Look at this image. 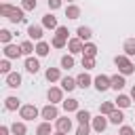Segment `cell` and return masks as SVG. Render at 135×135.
Masks as SVG:
<instances>
[{"label":"cell","instance_id":"5bb4252c","mask_svg":"<svg viewBox=\"0 0 135 135\" xmlns=\"http://www.w3.org/2000/svg\"><path fill=\"white\" fill-rule=\"evenodd\" d=\"M42 25H44L46 30H57V27H59V23H57V17H55L53 13H46V15H42Z\"/></svg>","mask_w":135,"mask_h":135},{"label":"cell","instance_id":"d6986e66","mask_svg":"<svg viewBox=\"0 0 135 135\" xmlns=\"http://www.w3.org/2000/svg\"><path fill=\"white\" fill-rule=\"evenodd\" d=\"M76 36H78L82 42H89V40L93 38V30H91V27H86V25H80V27L76 30Z\"/></svg>","mask_w":135,"mask_h":135},{"label":"cell","instance_id":"4316f807","mask_svg":"<svg viewBox=\"0 0 135 135\" xmlns=\"http://www.w3.org/2000/svg\"><path fill=\"white\" fill-rule=\"evenodd\" d=\"M36 135H53V129H51V122L49 120H42L38 127H36Z\"/></svg>","mask_w":135,"mask_h":135},{"label":"cell","instance_id":"1f68e13d","mask_svg":"<svg viewBox=\"0 0 135 135\" xmlns=\"http://www.w3.org/2000/svg\"><path fill=\"white\" fill-rule=\"evenodd\" d=\"M21 51H23L25 57H30L32 53H36V46L32 44V40H23V42H21Z\"/></svg>","mask_w":135,"mask_h":135},{"label":"cell","instance_id":"7bdbcfd3","mask_svg":"<svg viewBox=\"0 0 135 135\" xmlns=\"http://www.w3.org/2000/svg\"><path fill=\"white\" fill-rule=\"evenodd\" d=\"M11 133H13V131H11L8 124H2V127H0V135H11Z\"/></svg>","mask_w":135,"mask_h":135},{"label":"cell","instance_id":"44dd1931","mask_svg":"<svg viewBox=\"0 0 135 135\" xmlns=\"http://www.w3.org/2000/svg\"><path fill=\"white\" fill-rule=\"evenodd\" d=\"M19 108H21V101H19L17 97L8 95V97L4 99V110H8V112H15V110H19Z\"/></svg>","mask_w":135,"mask_h":135},{"label":"cell","instance_id":"52a82bcc","mask_svg":"<svg viewBox=\"0 0 135 135\" xmlns=\"http://www.w3.org/2000/svg\"><path fill=\"white\" fill-rule=\"evenodd\" d=\"M108 124H110V120H108L103 114H99V116H95V118L91 120V127H93L95 133H103V131L108 129Z\"/></svg>","mask_w":135,"mask_h":135},{"label":"cell","instance_id":"2e32d148","mask_svg":"<svg viewBox=\"0 0 135 135\" xmlns=\"http://www.w3.org/2000/svg\"><path fill=\"white\" fill-rule=\"evenodd\" d=\"M124 84H127V78H124V74H114L112 76V89L118 93V91H122L124 89Z\"/></svg>","mask_w":135,"mask_h":135},{"label":"cell","instance_id":"ba28073f","mask_svg":"<svg viewBox=\"0 0 135 135\" xmlns=\"http://www.w3.org/2000/svg\"><path fill=\"white\" fill-rule=\"evenodd\" d=\"M46 99L57 105L59 101H63V89H61V86H51V89L46 91Z\"/></svg>","mask_w":135,"mask_h":135},{"label":"cell","instance_id":"4fadbf2b","mask_svg":"<svg viewBox=\"0 0 135 135\" xmlns=\"http://www.w3.org/2000/svg\"><path fill=\"white\" fill-rule=\"evenodd\" d=\"M21 74L19 72H11V74H6V86H11V89H19L21 86Z\"/></svg>","mask_w":135,"mask_h":135},{"label":"cell","instance_id":"60d3db41","mask_svg":"<svg viewBox=\"0 0 135 135\" xmlns=\"http://www.w3.org/2000/svg\"><path fill=\"white\" fill-rule=\"evenodd\" d=\"M118 135H135V131H133V127H129V124H122V127L118 129Z\"/></svg>","mask_w":135,"mask_h":135},{"label":"cell","instance_id":"7c38bea8","mask_svg":"<svg viewBox=\"0 0 135 135\" xmlns=\"http://www.w3.org/2000/svg\"><path fill=\"white\" fill-rule=\"evenodd\" d=\"M55 127H57V131L70 133V131H72V118H68V116H59V118L55 120Z\"/></svg>","mask_w":135,"mask_h":135},{"label":"cell","instance_id":"83f0119b","mask_svg":"<svg viewBox=\"0 0 135 135\" xmlns=\"http://www.w3.org/2000/svg\"><path fill=\"white\" fill-rule=\"evenodd\" d=\"M108 120L112 122V124H122V120H124V114H122V110L118 108V110H114L110 116H108Z\"/></svg>","mask_w":135,"mask_h":135},{"label":"cell","instance_id":"d6a6232c","mask_svg":"<svg viewBox=\"0 0 135 135\" xmlns=\"http://www.w3.org/2000/svg\"><path fill=\"white\" fill-rule=\"evenodd\" d=\"M82 55L97 57V44H93V42H84V51H82Z\"/></svg>","mask_w":135,"mask_h":135},{"label":"cell","instance_id":"7a4b0ae2","mask_svg":"<svg viewBox=\"0 0 135 135\" xmlns=\"http://www.w3.org/2000/svg\"><path fill=\"white\" fill-rule=\"evenodd\" d=\"M114 63H116V68H118V72L120 74H124V76H129V74H133L135 72V63L129 59V55H116L114 57Z\"/></svg>","mask_w":135,"mask_h":135},{"label":"cell","instance_id":"74e56055","mask_svg":"<svg viewBox=\"0 0 135 135\" xmlns=\"http://www.w3.org/2000/svg\"><path fill=\"white\" fill-rule=\"evenodd\" d=\"M55 36H59V38H65V40H70V32H68V27H65V25H59V27L55 30Z\"/></svg>","mask_w":135,"mask_h":135},{"label":"cell","instance_id":"3957f363","mask_svg":"<svg viewBox=\"0 0 135 135\" xmlns=\"http://www.w3.org/2000/svg\"><path fill=\"white\" fill-rule=\"evenodd\" d=\"M19 116H21L23 120H34V118L40 116V110H38L34 103H25V105L19 108Z\"/></svg>","mask_w":135,"mask_h":135},{"label":"cell","instance_id":"4dcf8cb0","mask_svg":"<svg viewBox=\"0 0 135 135\" xmlns=\"http://www.w3.org/2000/svg\"><path fill=\"white\" fill-rule=\"evenodd\" d=\"M59 63H61V68H63V70H72V68H74V63H76V61H74V55H72V53H70V55H63V57H61V61H59Z\"/></svg>","mask_w":135,"mask_h":135},{"label":"cell","instance_id":"f35d334b","mask_svg":"<svg viewBox=\"0 0 135 135\" xmlns=\"http://www.w3.org/2000/svg\"><path fill=\"white\" fill-rule=\"evenodd\" d=\"M0 72H2L4 76H6V74H11V59H6V57H4V59L0 61Z\"/></svg>","mask_w":135,"mask_h":135},{"label":"cell","instance_id":"f546056e","mask_svg":"<svg viewBox=\"0 0 135 135\" xmlns=\"http://www.w3.org/2000/svg\"><path fill=\"white\" fill-rule=\"evenodd\" d=\"M11 131H13V135H25L27 133V127H25V122H13L11 124Z\"/></svg>","mask_w":135,"mask_h":135},{"label":"cell","instance_id":"6da1fadb","mask_svg":"<svg viewBox=\"0 0 135 135\" xmlns=\"http://www.w3.org/2000/svg\"><path fill=\"white\" fill-rule=\"evenodd\" d=\"M23 13H25L23 8H17V6L8 4V2H2V4H0V15H2V17H6L11 23H25L27 19H25V15H23Z\"/></svg>","mask_w":135,"mask_h":135},{"label":"cell","instance_id":"9c48e42d","mask_svg":"<svg viewBox=\"0 0 135 135\" xmlns=\"http://www.w3.org/2000/svg\"><path fill=\"white\" fill-rule=\"evenodd\" d=\"M68 51L72 53V55H78V53H82L84 51V42L76 36V38H70L68 40Z\"/></svg>","mask_w":135,"mask_h":135},{"label":"cell","instance_id":"f6af8a7d","mask_svg":"<svg viewBox=\"0 0 135 135\" xmlns=\"http://www.w3.org/2000/svg\"><path fill=\"white\" fill-rule=\"evenodd\" d=\"M53 135H68V133H63V131H55Z\"/></svg>","mask_w":135,"mask_h":135},{"label":"cell","instance_id":"ab89813d","mask_svg":"<svg viewBox=\"0 0 135 135\" xmlns=\"http://www.w3.org/2000/svg\"><path fill=\"white\" fill-rule=\"evenodd\" d=\"M91 129H93V127H91L89 122H86V124H78V129H76V135H89V133H91Z\"/></svg>","mask_w":135,"mask_h":135},{"label":"cell","instance_id":"d590c367","mask_svg":"<svg viewBox=\"0 0 135 135\" xmlns=\"http://www.w3.org/2000/svg\"><path fill=\"white\" fill-rule=\"evenodd\" d=\"M82 68H84V70H93V68H95V57L82 55Z\"/></svg>","mask_w":135,"mask_h":135},{"label":"cell","instance_id":"ee69618b","mask_svg":"<svg viewBox=\"0 0 135 135\" xmlns=\"http://www.w3.org/2000/svg\"><path fill=\"white\" fill-rule=\"evenodd\" d=\"M131 99H133V101H135V84H133V86H131Z\"/></svg>","mask_w":135,"mask_h":135},{"label":"cell","instance_id":"30bf717a","mask_svg":"<svg viewBox=\"0 0 135 135\" xmlns=\"http://www.w3.org/2000/svg\"><path fill=\"white\" fill-rule=\"evenodd\" d=\"M27 36L32 38V40H42V36H44V25H27Z\"/></svg>","mask_w":135,"mask_h":135},{"label":"cell","instance_id":"cb8c5ba5","mask_svg":"<svg viewBox=\"0 0 135 135\" xmlns=\"http://www.w3.org/2000/svg\"><path fill=\"white\" fill-rule=\"evenodd\" d=\"M51 53V46H49V42H44V40H38L36 42V55L38 57H46Z\"/></svg>","mask_w":135,"mask_h":135},{"label":"cell","instance_id":"603a6c76","mask_svg":"<svg viewBox=\"0 0 135 135\" xmlns=\"http://www.w3.org/2000/svg\"><path fill=\"white\" fill-rule=\"evenodd\" d=\"M114 101H116V105H118L120 110H127V108L131 105V101H133V99H131V95H124V93H118V97H116Z\"/></svg>","mask_w":135,"mask_h":135},{"label":"cell","instance_id":"7402d4cb","mask_svg":"<svg viewBox=\"0 0 135 135\" xmlns=\"http://www.w3.org/2000/svg\"><path fill=\"white\" fill-rule=\"evenodd\" d=\"M59 82H61V89H63V91H68V93H70V91H74V89L78 86V84H76V78H72V76H63Z\"/></svg>","mask_w":135,"mask_h":135},{"label":"cell","instance_id":"d4e9b609","mask_svg":"<svg viewBox=\"0 0 135 135\" xmlns=\"http://www.w3.org/2000/svg\"><path fill=\"white\" fill-rule=\"evenodd\" d=\"M114 110H116V101H103L99 105V114H103V116H110Z\"/></svg>","mask_w":135,"mask_h":135},{"label":"cell","instance_id":"8fae6325","mask_svg":"<svg viewBox=\"0 0 135 135\" xmlns=\"http://www.w3.org/2000/svg\"><path fill=\"white\" fill-rule=\"evenodd\" d=\"M23 65H25V72H27V74H38V70H40V61H38L36 57H32V55L25 57V63H23Z\"/></svg>","mask_w":135,"mask_h":135},{"label":"cell","instance_id":"e575fe53","mask_svg":"<svg viewBox=\"0 0 135 135\" xmlns=\"http://www.w3.org/2000/svg\"><path fill=\"white\" fill-rule=\"evenodd\" d=\"M51 46H55V49H65V46H68V40H65V38H59V36H53Z\"/></svg>","mask_w":135,"mask_h":135},{"label":"cell","instance_id":"9a60e30c","mask_svg":"<svg viewBox=\"0 0 135 135\" xmlns=\"http://www.w3.org/2000/svg\"><path fill=\"white\" fill-rule=\"evenodd\" d=\"M76 84H78V89H82V91H84V89H89V86L93 84V78H91L86 72H82V74H78V76H76Z\"/></svg>","mask_w":135,"mask_h":135},{"label":"cell","instance_id":"836d02e7","mask_svg":"<svg viewBox=\"0 0 135 135\" xmlns=\"http://www.w3.org/2000/svg\"><path fill=\"white\" fill-rule=\"evenodd\" d=\"M13 40V32L11 30H0V42L2 44H11Z\"/></svg>","mask_w":135,"mask_h":135},{"label":"cell","instance_id":"f1b7e54d","mask_svg":"<svg viewBox=\"0 0 135 135\" xmlns=\"http://www.w3.org/2000/svg\"><path fill=\"white\" fill-rule=\"evenodd\" d=\"M122 51H124V55L133 57L135 55V38H127L124 44H122Z\"/></svg>","mask_w":135,"mask_h":135},{"label":"cell","instance_id":"5b68a950","mask_svg":"<svg viewBox=\"0 0 135 135\" xmlns=\"http://www.w3.org/2000/svg\"><path fill=\"white\" fill-rule=\"evenodd\" d=\"M40 118H44V120H57L59 118V110H57V105L55 103H46L42 110H40Z\"/></svg>","mask_w":135,"mask_h":135},{"label":"cell","instance_id":"484cf974","mask_svg":"<svg viewBox=\"0 0 135 135\" xmlns=\"http://www.w3.org/2000/svg\"><path fill=\"white\" fill-rule=\"evenodd\" d=\"M76 120H78V124H86V122L93 120V116H91L89 110H78L76 112Z\"/></svg>","mask_w":135,"mask_h":135},{"label":"cell","instance_id":"e0dca14e","mask_svg":"<svg viewBox=\"0 0 135 135\" xmlns=\"http://www.w3.org/2000/svg\"><path fill=\"white\" fill-rule=\"evenodd\" d=\"M61 103H63V110H65V114H68V112H78V110H80V101H78V99H74V97H70V99H63Z\"/></svg>","mask_w":135,"mask_h":135},{"label":"cell","instance_id":"bcb514c9","mask_svg":"<svg viewBox=\"0 0 135 135\" xmlns=\"http://www.w3.org/2000/svg\"><path fill=\"white\" fill-rule=\"evenodd\" d=\"M68 2H70V4H72V2H74V0H68Z\"/></svg>","mask_w":135,"mask_h":135},{"label":"cell","instance_id":"b9f144b4","mask_svg":"<svg viewBox=\"0 0 135 135\" xmlns=\"http://www.w3.org/2000/svg\"><path fill=\"white\" fill-rule=\"evenodd\" d=\"M46 4H49V8H51V11H57V8H61L63 0H46Z\"/></svg>","mask_w":135,"mask_h":135},{"label":"cell","instance_id":"ac0fdd59","mask_svg":"<svg viewBox=\"0 0 135 135\" xmlns=\"http://www.w3.org/2000/svg\"><path fill=\"white\" fill-rule=\"evenodd\" d=\"M65 17H68L70 21H76V19L80 17V6H78V4H68V6H65Z\"/></svg>","mask_w":135,"mask_h":135},{"label":"cell","instance_id":"277c9868","mask_svg":"<svg viewBox=\"0 0 135 135\" xmlns=\"http://www.w3.org/2000/svg\"><path fill=\"white\" fill-rule=\"evenodd\" d=\"M93 84H95V89H97L99 93H103V91L112 89V76L99 74V76H95V78H93Z\"/></svg>","mask_w":135,"mask_h":135},{"label":"cell","instance_id":"8992f818","mask_svg":"<svg viewBox=\"0 0 135 135\" xmlns=\"http://www.w3.org/2000/svg\"><path fill=\"white\" fill-rule=\"evenodd\" d=\"M23 55V51H21V44H4V57L6 59H19Z\"/></svg>","mask_w":135,"mask_h":135},{"label":"cell","instance_id":"ffe728a7","mask_svg":"<svg viewBox=\"0 0 135 135\" xmlns=\"http://www.w3.org/2000/svg\"><path fill=\"white\" fill-rule=\"evenodd\" d=\"M44 76H46V80H49V82H57V80H61V78H63L59 68H46Z\"/></svg>","mask_w":135,"mask_h":135},{"label":"cell","instance_id":"8d00e7d4","mask_svg":"<svg viewBox=\"0 0 135 135\" xmlns=\"http://www.w3.org/2000/svg\"><path fill=\"white\" fill-rule=\"evenodd\" d=\"M36 6H38L36 0H21V8L23 11H36Z\"/></svg>","mask_w":135,"mask_h":135}]
</instances>
